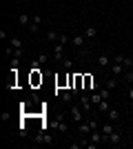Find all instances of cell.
<instances>
[{
	"label": "cell",
	"mask_w": 133,
	"mask_h": 149,
	"mask_svg": "<svg viewBox=\"0 0 133 149\" xmlns=\"http://www.w3.org/2000/svg\"><path fill=\"white\" fill-rule=\"evenodd\" d=\"M104 87H107V89H115V87H118V78H107Z\"/></svg>",
	"instance_id": "21"
},
{
	"label": "cell",
	"mask_w": 133,
	"mask_h": 149,
	"mask_svg": "<svg viewBox=\"0 0 133 149\" xmlns=\"http://www.w3.org/2000/svg\"><path fill=\"white\" fill-rule=\"evenodd\" d=\"M131 9H133V0H131Z\"/></svg>",
	"instance_id": "28"
},
{
	"label": "cell",
	"mask_w": 133,
	"mask_h": 149,
	"mask_svg": "<svg viewBox=\"0 0 133 149\" xmlns=\"http://www.w3.org/2000/svg\"><path fill=\"white\" fill-rule=\"evenodd\" d=\"M40 22H42V18H40V13H38V16H33V18H31V25L27 27V29L31 31V33H38V31H40Z\"/></svg>",
	"instance_id": "10"
},
{
	"label": "cell",
	"mask_w": 133,
	"mask_h": 149,
	"mask_svg": "<svg viewBox=\"0 0 133 149\" xmlns=\"http://www.w3.org/2000/svg\"><path fill=\"white\" fill-rule=\"evenodd\" d=\"M71 67H73V58H64V60H62V69H64V71H69Z\"/></svg>",
	"instance_id": "23"
},
{
	"label": "cell",
	"mask_w": 133,
	"mask_h": 149,
	"mask_svg": "<svg viewBox=\"0 0 133 149\" xmlns=\"http://www.w3.org/2000/svg\"><path fill=\"white\" fill-rule=\"evenodd\" d=\"M89 96H91V102H93V107H98V105H100V100H102L100 91H89Z\"/></svg>",
	"instance_id": "17"
},
{
	"label": "cell",
	"mask_w": 133,
	"mask_h": 149,
	"mask_svg": "<svg viewBox=\"0 0 133 149\" xmlns=\"http://www.w3.org/2000/svg\"><path fill=\"white\" fill-rule=\"evenodd\" d=\"M120 143H122V134L118 129H113L111 136H109V145H120Z\"/></svg>",
	"instance_id": "12"
},
{
	"label": "cell",
	"mask_w": 133,
	"mask_h": 149,
	"mask_svg": "<svg viewBox=\"0 0 133 149\" xmlns=\"http://www.w3.org/2000/svg\"><path fill=\"white\" fill-rule=\"evenodd\" d=\"M124 71H127V67H122L120 62H111V74L113 76H122Z\"/></svg>",
	"instance_id": "13"
},
{
	"label": "cell",
	"mask_w": 133,
	"mask_h": 149,
	"mask_svg": "<svg viewBox=\"0 0 133 149\" xmlns=\"http://www.w3.org/2000/svg\"><path fill=\"white\" fill-rule=\"evenodd\" d=\"M107 118L111 120V123H115V125H118V123H120V118H122L120 109H115V107H111V109L107 111Z\"/></svg>",
	"instance_id": "9"
},
{
	"label": "cell",
	"mask_w": 133,
	"mask_h": 149,
	"mask_svg": "<svg viewBox=\"0 0 133 149\" xmlns=\"http://www.w3.org/2000/svg\"><path fill=\"white\" fill-rule=\"evenodd\" d=\"M53 58H56V60H60L62 62L64 58V45H60V42H53Z\"/></svg>",
	"instance_id": "8"
},
{
	"label": "cell",
	"mask_w": 133,
	"mask_h": 149,
	"mask_svg": "<svg viewBox=\"0 0 133 149\" xmlns=\"http://www.w3.org/2000/svg\"><path fill=\"white\" fill-rule=\"evenodd\" d=\"M31 18H33V16L20 13V16H18V25H20V27H29V25H31Z\"/></svg>",
	"instance_id": "15"
},
{
	"label": "cell",
	"mask_w": 133,
	"mask_h": 149,
	"mask_svg": "<svg viewBox=\"0 0 133 149\" xmlns=\"http://www.w3.org/2000/svg\"><path fill=\"white\" fill-rule=\"evenodd\" d=\"M113 62H120L122 67H127V69H131L133 67V58L131 56H124V54H113Z\"/></svg>",
	"instance_id": "3"
},
{
	"label": "cell",
	"mask_w": 133,
	"mask_h": 149,
	"mask_svg": "<svg viewBox=\"0 0 133 149\" xmlns=\"http://www.w3.org/2000/svg\"><path fill=\"white\" fill-rule=\"evenodd\" d=\"M73 96H76V93L71 91V89H69V91H64V93H62V102H67V105H71V100H73Z\"/></svg>",
	"instance_id": "20"
},
{
	"label": "cell",
	"mask_w": 133,
	"mask_h": 149,
	"mask_svg": "<svg viewBox=\"0 0 133 149\" xmlns=\"http://www.w3.org/2000/svg\"><path fill=\"white\" fill-rule=\"evenodd\" d=\"M122 82H127V85L133 82V71H131V69H127V71L122 74Z\"/></svg>",
	"instance_id": "18"
},
{
	"label": "cell",
	"mask_w": 133,
	"mask_h": 149,
	"mask_svg": "<svg viewBox=\"0 0 133 149\" xmlns=\"http://www.w3.org/2000/svg\"><path fill=\"white\" fill-rule=\"evenodd\" d=\"M78 105L82 107L84 111H91V109H93V102H91V96H89V93H80V96H78Z\"/></svg>",
	"instance_id": "2"
},
{
	"label": "cell",
	"mask_w": 133,
	"mask_h": 149,
	"mask_svg": "<svg viewBox=\"0 0 133 149\" xmlns=\"http://www.w3.org/2000/svg\"><path fill=\"white\" fill-rule=\"evenodd\" d=\"M84 42H87L84 33H82V36H73V38H71V45H73L76 49H80V56H84V54H87V49H84Z\"/></svg>",
	"instance_id": "4"
},
{
	"label": "cell",
	"mask_w": 133,
	"mask_h": 149,
	"mask_svg": "<svg viewBox=\"0 0 133 149\" xmlns=\"http://www.w3.org/2000/svg\"><path fill=\"white\" fill-rule=\"evenodd\" d=\"M56 127H58V131H60V134H67V131H69V125L64 123V120H60V123H58Z\"/></svg>",
	"instance_id": "22"
},
{
	"label": "cell",
	"mask_w": 133,
	"mask_h": 149,
	"mask_svg": "<svg viewBox=\"0 0 133 149\" xmlns=\"http://www.w3.org/2000/svg\"><path fill=\"white\" fill-rule=\"evenodd\" d=\"M47 60H49V56H47V54H40V56L36 58V65H47Z\"/></svg>",
	"instance_id": "24"
},
{
	"label": "cell",
	"mask_w": 133,
	"mask_h": 149,
	"mask_svg": "<svg viewBox=\"0 0 133 149\" xmlns=\"http://www.w3.org/2000/svg\"><path fill=\"white\" fill-rule=\"evenodd\" d=\"M100 96H102V100H109V96H111V89H100Z\"/></svg>",
	"instance_id": "26"
},
{
	"label": "cell",
	"mask_w": 133,
	"mask_h": 149,
	"mask_svg": "<svg viewBox=\"0 0 133 149\" xmlns=\"http://www.w3.org/2000/svg\"><path fill=\"white\" fill-rule=\"evenodd\" d=\"M129 98L133 100V82H131V85H129Z\"/></svg>",
	"instance_id": "27"
},
{
	"label": "cell",
	"mask_w": 133,
	"mask_h": 149,
	"mask_svg": "<svg viewBox=\"0 0 133 149\" xmlns=\"http://www.w3.org/2000/svg\"><path fill=\"white\" fill-rule=\"evenodd\" d=\"M36 140H38V143H51L53 138H51V134H38V136H36Z\"/></svg>",
	"instance_id": "19"
},
{
	"label": "cell",
	"mask_w": 133,
	"mask_h": 149,
	"mask_svg": "<svg viewBox=\"0 0 133 149\" xmlns=\"http://www.w3.org/2000/svg\"><path fill=\"white\" fill-rule=\"evenodd\" d=\"M58 42H60V45H69V42H71V38L67 36V33H60V38H58Z\"/></svg>",
	"instance_id": "25"
},
{
	"label": "cell",
	"mask_w": 133,
	"mask_h": 149,
	"mask_svg": "<svg viewBox=\"0 0 133 149\" xmlns=\"http://www.w3.org/2000/svg\"><path fill=\"white\" fill-rule=\"evenodd\" d=\"M58 38H60V33H58L56 29H47V33H44V40H47V42H58Z\"/></svg>",
	"instance_id": "11"
},
{
	"label": "cell",
	"mask_w": 133,
	"mask_h": 149,
	"mask_svg": "<svg viewBox=\"0 0 133 149\" xmlns=\"http://www.w3.org/2000/svg\"><path fill=\"white\" fill-rule=\"evenodd\" d=\"M69 116L76 120V125H78V123H82V120H84V109L78 105V102H73V105H69Z\"/></svg>",
	"instance_id": "1"
},
{
	"label": "cell",
	"mask_w": 133,
	"mask_h": 149,
	"mask_svg": "<svg viewBox=\"0 0 133 149\" xmlns=\"http://www.w3.org/2000/svg\"><path fill=\"white\" fill-rule=\"evenodd\" d=\"M78 131H80L82 136H89V134L93 131V125H91V118H89V120H82V123H78Z\"/></svg>",
	"instance_id": "7"
},
{
	"label": "cell",
	"mask_w": 133,
	"mask_h": 149,
	"mask_svg": "<svg viewBox=\"0 0 133 149\" xmlns=\"http://www.w3.org/2000/svg\"><path fill=\"white\" fill-rule=\"evenodd\" d=\"M95 109H98L100 113H107L109 109H111V105H109V100H100V105L95 107Z\"/></svg>",
	"instance_id": "16"
},
{
	"label": "cell",
	"mask_w": 133,
	"mask_h": 149,
	"mask_svg": "<svg viewBox=\"0 0 133 149\" xmlns=\"http://www.w3.org/2000/svg\"><path fill=\"white\" fill-rule=\"evenodd\" d=\"M82 33H84V38H91V40H93V38L98 36V29H95L93 25H87V27H84V31H82Z\"/></svg>",
	"instance_id": "14"
},
{
	"label": "cell",
	"mask_w": 133,
	"mask_h": 149,
	"mask_svg": "<svg viewBox=\"0 0 133 149\" xmlns=\"http://www.w3.org/2000/svg\"><path fill=\"white\" fill-rule=\"evenodd\" d=\"M111 62H113L111 54H107V51H100V54H98V67H100V69H107Z\"/></svg>",
	"instance_id": "5"
},
{
	"label": "cell",
	"mask_w": 133,
	"mask_h": 149,
	"mask_svg": "<svg viewBox=\"0 0 133 149\" xmlns=\"http://www.w3.org/2000/svg\"><path fill=\"white\" fill-rule=\"evenodd\" d=\"M113 125H115V123H111V120H109V123H104V125H100V131H102V143H109V136H111V131L115 129Z\"/></svg>",
	"instance_id": "6"
}]
</instances>
